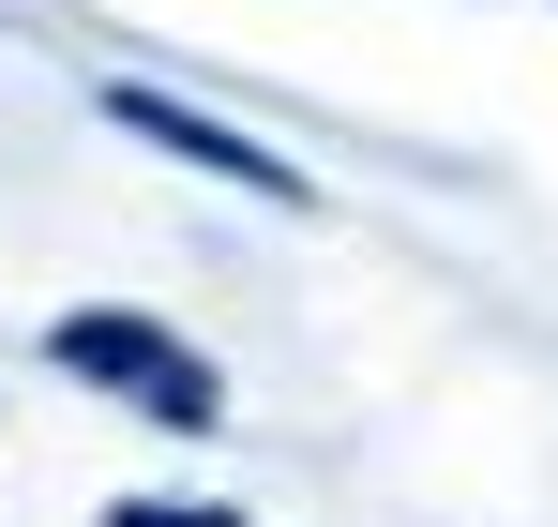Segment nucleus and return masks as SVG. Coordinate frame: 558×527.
I'll use <instances>...</instances> for the list:
<instances>
[{
  "mask_svg": "<svg viewBox=\"0 0 558 527\" xmlns=\"http://www.w3.org/2000/svg\"><path fill=\"white\" fill-rule=\"evenodd\" d=\"M106 527H242V513H151V498H136V513H106Z\"/></svg>",
  "mask_w": 558,
  "mask_h": 527,
  "instance_id": "nucleus-3",
  "label": "nucleus"
},
{
  "mask_svg": "<svg viewBox=\"0 0 558 527\" xmlns=\"http://www.w3.org/2000/svg\"><path fill=\"white\" fill-rule=\"evenodd\" d=\"M46 361H61V377H92V392H121V407H151V422H167V438H211V422H227V392H211V361L182 347V332H151V317H61V332H46Z\"/></svg>",
  "mask_w": 558,
  "mask_h": 527,
  "instance_id": "nucleus-1",
  "label": "nucleus"
},
{
  "mask_svg": "<svg viewBox=\"0 0 558 527\" xmlns=\"http://www.w3.org/2000/svg\"><path fill=\"white\" fill-rule=\"evenodd\" d=\"M106 121H121V136H151V151H182V167H211V181H242V196H302V167H272L257 136L196 121V106H167V90H106Z\"/></svg>",
  "mask_w": 558,
  "mask_h": 527,
  "instance_id": "nucleus-2",
  "label": "nucleus"
}]
</instances>
